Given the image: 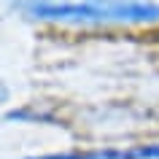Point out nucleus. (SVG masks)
Segmentation results:
<instances>
[{
    "mask_svg": "<svg viewBox=\"0 0 159 159\" xmlns=\"http://www.w3.org/2000/svg\"><path fill=\"white\" fill-rule=\"evenodd\" d=\"M19 8L33 19L62 22V25H154L159 22V3L151 0H25Z\"/></svg>",
    "mask_w": 159,
    "mask_h": 159,
    "instance_id": "f257e3e1",
    "label": "nucleus"
},
{
    "mask_svg": "<svg viewBox=\"0 0 159 159\" xmlns=\"http://www.w3.org/2000/svg\"><path fill=\"white\" fill-rule=\"evenodd\" d=\"M30 159H159V143L97 148V151H65V154H43V157H30Z\"/></svg>",
    "mask_w": 159,
    "mask_h": 159,
    "instance_id": "f03ea898",
    "label": "nucleus"
}]
</instances>
